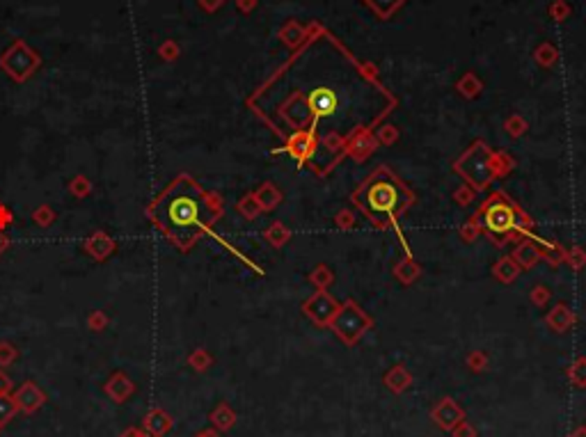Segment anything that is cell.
Segmentation results:
<instances>
[{"label": "cell", "mask_w": 586, "mask_h": 437, "mask_svg": "<svg viewBox=\"0 0 586 437\" xmlns=\"http://www.w3.org/2000/svg\"><path fill=\"white\" fill-rule=\"evenodd\" d=\"M17 398H19V403L24 405L26 410H35L37 405L42 403V394H39V391H37L33 385H26L24 389L19 391V396H17Z\"/></svg>", "instance_id": "6"}, {"label": "cell", "mask_w": 586, "mask_h": 437, "mask_svg": "<svg viewBox=\"0 0 586 437\" xmlns=\"http://www.w3.org/2000/svg\"><path fill=\"white\" fill-rule=\"evenodd\" d=\"M355 199L371 217H378V220H394V217L408 206L410 195L399 181L389 177L387 172H380V175H375L371 181H366L362 186V190L355 195Z\"/></svg>", "instance_id": "2"}, {"label": "cell", "mask_w": 586, "mask_h": 437, "mask_svg": "<svg viewBox=\"0 0 586 437\" xmlns=\"http://www.w3.org/2000/svg\"><path fill=\"white\" fill-rule=\"evenodd\" d=\"M573 382L580 387H586V359H582L580 364H575L573 368Z\"/></svg>", "instance_id": "9"}, {"label": "cell", "mask_w": 586, "mask_h": 437, "mask_svg": "<svg viewBox=\"0 0 586 437\" xmlns=\"http://www.w3.org/2000/svg\"><path fill=\"white\" fill-rule=\"evenodd\" d=\"M14 414V405L7 401L5 396H0V424H5L7 419H10Z\"/></svg>", "instance_id": "10"}, {"label": "cell", "mask_w": 586, "mask_h": 437, "mask_svg": "<svg viewBox=\"0 0 586 437\" xmlns=\"http://www.w3.org/2000/svg\"><path fill=\"white\" fill-rule=\"evenodd\" d=\"M12 355H14L12 346H0V362H7Z\"/></svg>", "instance_id": "12"}, {"label": "cell", "mask_w": 586, "mask_h": 437, "mask_svg": "<svg viewBox=\"0 0 586 437\" xmlns=\"http://www.w3.org/2000/svg\"><path fill=\"white\" fill-rule=\"evenodd\" d=\"M87 250L92 252L96 259H103L112 250V240H108L106 236H96L92 243L87 245Z\"/></svg>", "instance_id": "7"}, {"label": "cell", "mask_w": 586, "mask_h": 437, "mask_svg": "<svg viewBox=\"0 0 586 437\" xmlns=\"http://www.w3.org/2000/svg\"><path fill=\"white\" fill-rule=\"evenodd\" d=\"M5 247H7V240H5L3 233H0V250H5Z\"/></svg>", "instance_id": "13"}, {"label": "cell", "mask_w": 586, "mask_h": 437, "mask_svg": "<svg viewBox=\"0 0 586 437\" xmlns=\"http://www.w3.org/2000/svg\"><path fill=\"white\" fill-rule=\"evenodd\" d=\"M408 382H410V378H408V373H405L403 368H394V371L387 375V385H389V389H394V391H403L405 387H408Z\"/></svg>", "instance_id": "8"}, {"label": "cell", "mask_w": 586, "mask_h": 437, "mask_svg": "<svg viewBox=\"0 0 586 437\" xmlns=\"http://www.w3.org/2000/svg\"><path fill=\"white\" fill-rule=\"evenodd\" d=\"M573 437H586V428H580V431H577Z\"/></svg>", "instance_id": "14"}, {"label": "cell", "mask_w": 586, "mask_h": 437, "mask_svg": "<svg viewBox=\"0 0 586 437\" xmlns=\"http://www.w3.org/2000/svg\"><path fill=\"white\" fill-rule=\"evenodd\" d=\"M310 103H312V108L317 110V112H330V110H335L337 99H335V94L330 92V89H317V92L312 94Z\"/></svg>", "instance_id": "5"}, {"label": "cell", "mask_w": 586, "mask_h": 437, "mask_svg": "<svg viewBox=\"0 0 586 437\" xmlns=\"http://www.w3.org/2000/svg\"><path fill=\"white\" fill-rule=\"evenodd\" d=\"M454 435H456V437H474V428L468 426V424H461V426L456 428Z\"/></svg>", "instance_id": "11"}, {"label": "cell", "mask_w": 586, "mask_h": 437, "mask_svg": "<svg viewBox=\"0 0 586 437\" xmlns=\"http://www.w3.org/2000/svg\"><path fill=\"white\" fill-rule=\"evenodd\" d=\"M433 419L438 421V424L442 426V428H454L458 421L463 419V412H461V408H458V405L454 403V401H442L438 408H435V412H433Z\"/></svg>", "instance_id": "4"}, {"label": "cell", "mask_w": 586, "mask_h": 437, "mask_svg": "<svg viewBox=\"0 0 586 437\" xmlns=\"http://www.w3.org/2000/svg\"><path fill=\"white\" fill-rule=\"evenodd\" d=\"M149 217L172 243L188 250L217 217V208L193 179L179 177L149 206Z\"/></svg>", "instance_id": "1"}, {"label": "cell", "mask_w": 586, "mask_h": 437, "mask_svg": "<svg viewBox=\"0 0 586 437\" xmlns=\"http://www.w3.org/2000/svg\"><path fill=\"white\" fill-rule=\"evenodd\" d=\"M486 224L492 233H506L515 224L513 208L508 204H501V202H495L486 213Z\"/></svg>", "instance_id": "3"}]
</instances>
